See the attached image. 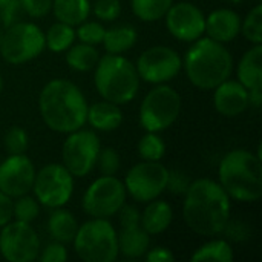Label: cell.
I'll return each instance as SVG.
<instances>
[{
	"label": "cell",
	"instance_id": "cell-1",
	"mask_svg": "<svg viewBox=\"0 0 262 262\" xmlns=\"http://www.w3.org/2000/svg\"><path fill=\"white\" fill-rule=\"evenodd\" d=\"M183 218L196 235L218 236L230 218V196L210 178L195 180L184 193Z\"/></svg>",
	"mask_w": 262,
	"mask_h": 262
},
{
	"label": "cell",
	"instance_id": "cell-2",
	"mask_svg": "<svg viewBox=\"0 0 262 262\" xmlns=\"http://www.w3.org/2000/svg\"><path fill=\"white\" fill-rule=\"evenodd\" d=\"M88 100L81 89L64 78L48 81L38 95V111L45 124L57 134H71L86 124Z\"/></svg>",
	"mask_w": 262,
	"mask_h": 262
},
{
	"label": "cell",
	"instance_id": "cell-3",
	"mask_svg": "<svg viewBox=\"0 0 262 262\" xmlns=\"http://www.w3.org/2000/svg\"><path fill=\"white\" fill-rule=\"evenodd\" d=\"M183 68L189 81L203 91H213L233 71V57L224 43L200 37L187 49Z\"/></svg>",
	"mask_w": 262,
	"mask_h": 262
},
{
	"label": "cell",
	"instance_id": "cell-4",
	"mask_svg": "<svg viewBox=\"0 0 262 262\" xmlns=\"http://www.w3.org/2000/svg\"><path fill=\"white\" fill-rule=\"evenodd\" d=\"M262 160L247 149L229 152L220 163L218 180L226 193L241 203H255L262 196Z\"/></svg>",
	"mask_w": 262,
	"mask_h": 262
},
{
	"label": "cell",
	"instance_id": "cell-5",
	"mask_svg": "<svg viewBox=\"0 0 262 262\" xmlns=\"http://www.w3.org/2000/svg\"><path fill=\"white\" fill-rule=\"evenodd\" d=\"M94 69V84L103 100L121 106L137 97L140 89L137 68L121 54L100 57Z\"/></svg>",
	"mask_w": 262,
	"mask_h": 262
},
{
	"label": "cell",
	"instance_id": "cell-6",
	"mask_svg": "<svg viewBox=\"0 0 262 262\" xmlns=\"http://www.w3.org/2000/svg\"><path fill=\"white\" fill-rule=\"evenodd\" d=\"M72 244L84 262H114L120 255L117 230L107 218H92L78 226Z\"/></svg>",
	"mask_w": 262,
	"mask_h": 262
},
{
	"label": "cell",
	"instance_id": "cell-7",
	"mask_svg": "<svg viewBox=\"0 0 262 262\" xmlns=\"http://www.w3.org/2000/svg\"><path fill=\"white\" fill-rule=\"evenodd\" d=\"M181 95L169 84H155L140 106V124L147 132H161L169 129L180 117Z\"/></svg>",
	"mask_w": 262,
	"mask_h": 262
},
{
	"label": "cell",
	"instance_id": "cell-8",
	"mask_svg": "<svg viewBox=\"0 0 262 262\" xmlns=\"http://www.w3.org/2000/svg\"><path fill=\"white\" fill-rule=\"evenodd\" d=\"M45 32L31 21H15L8 26L0 40V55L9 64H25L45 51Z\"/></svg>",
	"mask_w": 262,
	"mask_h": 262
},
{
	"label": "cell",
	"instance_id": "cell-9",
	"mask_svg": "<svg viewBox=\"0 0 262 262\" xmlns=\"http://www.w3.org/2000/svg\"><path fill=\"white\" fill-rule=\"evenodd\" d=\"M32 192L40 206L48 209L63 207L74 193V177L60 163H51L35 172Z\"/></svg>",
	"mask_w": 262,
	"mask_h": 262
},
{
	"label": "cell",
	"instance_id": "cell-10",
	"mask_svg": "<svg viewBox=\"0 0 262 262\" xmlns=\"http://www.w3.org/2000/svg\"><path fill=\"white\" fill-rule=\"evenodd\" d=\"M126 196L127 192L121 180L115 175H103L86 189L81 206L91 218H111L126 204Z\"/></svg>",
	"mask_w": 262,
	"mask_h": 262
},
{
	"label": "cell",
	"instance_id": "cell-11",
	"mask_svg": "<svg viewBox=\"0 0 262 262\" xmlns=\"http://www.w3.org/2000/svg\"><path fill=\"white\" fill-rule=\"evenodd\" d=\"M101 143L98 135L89 129H77L68 134L61 147L63 166L74 178H83L92 172L97 163Z\"/></svg>",
	"mask_w": 262,
	"mask_h": 262
},
{
	"label": "cell",
	"instance_id": "cell-12",
	"mask_svg": "<svg viewBox=\"0 0 262 262\" xmlns=\"http://www.w3.org/2000/svg\"><path fill=\"white\" fill-rule=\"evenodd\" d=\"M169 169L160 161H141L132 166L124 178V187L138 203H149L160 198L166 190Z\"/></svg>",
	"mask_w": 262,
	"mask_h": 262
},
{
	"label": "cell",
	"instance_id": "cell-13",
	"mask_svg": "<svg viewBox=\"0 0 262 262\" xmlns=\"http://www.w3.org/2000/svg\"><path fill=\"white\" fill-rule=\"evenodd\" d=\"M135 68L140 80L150 84H163L180 74L183 69V60L175 49L157 45L140 54Z\"/></svg>",
	"mask_w": 262,
	"mask_h": 262
},
{
	"label": "cell",
	"instance_id": "cell-14",
	"mask_svg": "<svg viewBox=\"0 0 262 262\" xmlns=\"http://www.w3.org/2000/svg\"><path fill=\"white\" fill-rule=\"evenodd\" d=\"M0 253L9 262H32L40 253V238L31 223L9 221L0 232Z\"/></svg>",
	"mask_w": 262,
	"mask_h": 262
},
{
	"label": "cell",
	"instance_id": "cell-15",
	"mask_svg": "<svg viewBox=\"0 0 262 262\" xmlns=\"http://www.w3.org/2000/svg\"><path fill=\"white\" fill-rule=\"evenodd\" d=\"M164 17L167 31L180 41L192 43L204 35L206 15L196 5L190 2L172 3Z\"/></svg>",
	"mask_w": 262,
	"mask_h": 262
},
{
	"label": "cell",
	"instance_id": "cell-16",
	"mask_svg": "<svg viewBox=\"0 0 262 262\" xmlns=\"http://www.w3.org/2000/svg\"><path fill=\"white\" fill-rule=\"evenodd\" d=\"M35 167L25 154L9 155L0 163V192L12 200L32 190Z\"/></svg>",
	"mask_w": 262,
	"mask_h": 262
},
{
	"label": "cell",
	"instance_id": "cell-17",
	"mask_svg": "<svg viewBox=\"0 0 262 262\" xmlns=\"http://www.w3.org/2000/svg\"><path fill=\"white\" fill-rule=\"evenodd\" d=\"M213 106L218 114L235 118L250 106L249 91L238 80H226L213 89Z\"/></svg>",
	"mask_w": 262,
	"mask_h": 262
},
{
	"label": "cell",
	"instance_id": "cell-18",
	"mask_svg": "<svg viewBox=\"0 0 262 262\" xmlns=\"http://www.w3.org/2000/svg\"><path fill=\"white\" fill-rule=\"evenodd\" d=\"M204 34L220 43H230L241 34V17L229 8L212 11L206 17Z\"/></svg>",
	"mask_w": 262,
	"mask_h": 262
},
{
	"label": "cell",
	"instance_id": "cell-19",
	"mask_svg": "<svg viewBox=\"0 0 262 262\" xmlns=\"http://www.w3.org/2000/svg\"><path fill=\"white\" fill-rule=\"evenodd\" d=\"M118 253L126 259H138L150 249V235L141 227V224L120 226L117 232Z\"/></svg>",
	"mask_w": 262,
	"mask_h": 262
},
{
	"label": "cell",
	"instance_id": "cell-20",
	"mask_svg": "<svg viewBox=\"0 0 262 262\" xmlns=\"http://www.w3.org/2000/svg\"><path fill=\"white\" fill-rule=\"evenodd\" d=\"M86 123L91 124L94 130L112 132L117 130L123 123V112L118 104L111 101H97L88 106Z\"/></svg>",
	"mask_w": 262,
	"mask_h": 262
},
{
	"label": "cell",
	"instance_id": "cell-21",
	"mask_svg": "<svg viewBox=\"0 0 262 262\" xmlns=\"http://www.w3.org/2000/svg\"><path fill=\"white\" fill-rule=\"evenodd\" d=\"M172 220H173L172 206L157 198L147 203L146 209L140 216V224L152 236V235L164 233L170 227Z\"/></svg>",
	"mask_w": 262,
	"mask_h": 262
},
{
	"label": "cell",
	"instance_id": "cell-22",
	"mask_svg": "<svg viewBox=\"0 0 262 262\" xmlns=\"http://www.w3.org/2000/svg\"><path fill=\"white\" fill-rule=\"evenodd\" d=\"M262 45H253L239 60L238 81L247 89L262 88Z\"/></svg>",
	"mask_w": 262,
	"mask_h": 262
},
{
	"label": "cell",
	"instance_id": "cell-23",
	"mask_svg": "<svg viewBox=\"0 0 262 262\" xmlns=\"http://www.w3.org/2000/svg\"><path fill=\"white\" fill-rule=\"evenodd\" d=\"M46 226L52 241H58L61 244H71L78 230V223L75 216L63 207L52 209Z\"/></svg>",
	"mask_w": 262,
	"mask_h": 262
},
{
	"label": "cell",
	"instance_id": "cell-24",
	"mask_svg": "<svg viewBox=\"0 0 262 262\" xmlns=\"http://www.w3.org/2000/svg\"><path fill=\"white\" fill-rule=\"evenodd\" d=\"M54 17L57 21L78 26L84 20H88L91 14V2L89 0H52Z\"/></svg>",
	"mask_w": 262,
	"mask_h": 262
},
{
	"label": "cell",
	"instance_id": "cell-25",
	"mask_svg": "<svg viewBox=\"0 0 262 262\" xmlns=\"http://www.w3.org/2000/svg\"><path fill=\"white\" fill-rule=\"evenodd\" d=\"M138 40V32L132 25H118L104 31L101 45L107 54H124L134 48Z\"/></svg>",
	"mask_w": 262,
	"mask_h": 262
},
{
	"label": "cell",
	"instance_id": "cell-26",
	"mask_svg": "<svg viewBox=\"0 0 262 262\" xmlns=\"http://www.w3.org/2000/svg\"><path fill=\"white\" fill-rule=\"evenodd\" d=\"M66 52V63L72 71L77 72H89L95 68L100 54L95 46L88 45V43H77L72 45Z\"/></svg>",
	"mask_w": 262,
	"mask_h": 262
},
{
	"label": "cell",
	"instance_id": "cell-27",
	"mask_svg": "<svg viewBox=\"0 0 262 262\" xmlns=\"http://www.w3.org/2000/svg\"><path fill=\"white\" fill-rule=\"evenodd\" d=\"M233 258H235L233 249L227 239H212V241L203 244L201 247H198L190 259L193 262H232Z\"/></svg>",
	"mask_w": 262,
	"mask_h": 262
},
{
	"label": "cell",
	"instance_id": "cell-28",
	"mask_svg": "<svg viewBox=\"0 0 262 262\" xmlns=\"http://www.w3.org/2000/svg\"><path fill=\"white\" fill-rule=\"evenodd\" d=\"M75 28L61 21L49 26L45 34V45L52 52H64L75 41Z\"/></svg>",
	"mask_w": 262,
	"mask_h": 262
},
{
	"label": "cell",
	"instance_id": "cell-29",
	"mask_svg": "<svg viewBox=\"0 0 262 262\" xmlns=\"http://www.w3.org/2000/svg\"><path fill=\"white\" fill-rule=\"evenodd\" d=\"M173 0H130L132 12L141 21H158L164 18Z\"/></svg>",
	"mask_w": 262,
	"mask_h": 262
},
{
	"label": "cell",
	"instance_id": "cell-30",
	"mask_svg": "<svg viewBox=\"0 0 262 262\" xmlns=\"http://www.w3.org/2000/svg\"><path fill=\"white\" fill-rule=\"evenodd\" d=\"M137 149L144 161H161L166 155V144L158 132H147L143 135Z\"/></svg>",
	"mask_w": 262,
	"mask_h": 262
},
{
	"label": "cell",
	"instance_id": "cell-31",
	"mask_svg": "<svg viewBox=\"0 0 262 262\" xmlns=\"http://www.w3.org/2000/svg\"><path fill=\"white\" fill-rule=\"evenodd\" d=\"M40 215V203L29 193L15 198L12 203V218L21 223H32Z\"/></svg>",
	"mask_w": 262,
	"mask_h": 262
},
{
	"label": "cell",
	"instance_id": "cell-32",
	"mask_svg": "<svg viewBox=\"0 0 262 262\" xmlns=\"http://www.w3.org/2000/svg\"><path fill=\"white\" fill-rule=\"evenodd\" d=\"M241 34L253 45H262V5L261 2L241 21Z\"/></svg>",
	"mask_w": 262,
	"mask_h": 262
},
{
	"label": "cell",
	"instance_id": "cell-33",
	"mask_svg": "<svg viewBox=\"0 0 262 262\" xmlns=\"http://www.w3.org/2000/svg\"><path fill=\"white\" fill-rule=\"evenodd\" d=\"M3 146L9 155L25 154L29 147L28 132L20 126H11L3 137Z\"/></svg>",
	"mask_w": 262,
	"mask_h": 262
},
{
	"label": "cell",
	"instance_id": "cell-34",
	"mask_svg": "<svg viewBox=\"0 0 262 262\" xmlns=\"http://www.w3.org/2000/svg\"><path fill=\"white\" fill-rule=\"evenodd\" d=\"M75 28H77L75 29V37L78 38V41L88 43V45H92V46L101 45L106 28L100 21H88V20H84L83 23H80Z\"/></svg>",
	"mask_w": 262,
	"mask_h": 262
},
{
	"label": "cell",
	"instance_id": "cell-35",
	"mask_svg": "<svg viewBox=\"0 0 262 262\" xmlns=\"http://www.w3.org/2000/svg\"><path fill=\"white\" fill-rule=\"evenodd\" d=\"M95 166L98 167L101 175H106V177L117 175V172L120 170V166H121V160H120L118 152L112 147L100 149Z\"/></svg>",
	"mask_w": 262,
	"mask_h": 262
},
{
	"label": "cell",
	"instance_id": "cell-36",
	"mask_svg": "<svg viewBox=\"0 0 262 262\" xmlns=\"http://www.w3.org/2000/svg\"><path fill=\"white\" fill-rule=\"evenodd\" d=\"M221 235L227 238V241L233 243H246L252 238V227L249 223L243 220H230L226 223Z\"/></svg>",
	"mask_w": 262,
	"mask_h": 262
},
{
	"label": "cell",
	"instance_id": "cell-37",
	"mask_svg": "<svg viewBox=\"0 0 262 262\" xmlns=\"http://www.w3.org/2000/svg\"><path fill=\"white\" fill-rule=\"evenodd\" d=\"M94 15L101 21H114L121 14L120 0H97L92 6Z\"/></svg>",
	"mask_w": 262,
	"mask_h": 262
},
{
	"label": "cell",
	"instance_id": "cell-38",
	"mask_svg": "<svg viewBox=\"0 0 262 262\" xmlns=\"http://www.w3.org/2000/svg\"><path fill=\"white\" fill-rule=\"evenodd\" d=\"M190 183H192V180L186 172H183L180 169L169 170L166 190H169L172 195H184L187 192Z\"/></svg>",
	"mask_w": 262,
	"mask_h": 262
},
{
	"label": "cell",
	"instance_id": "cell-39",
	"mask_svg": "<svg viewBox=\"0 0 262 262\" xmlns=\"http://www.w3.org/2000/svg\"><path fill=\"white\" fill-rule=\"evenodd\" d=\"M38 258L41 262H63L68 259V250L66 244H61L58 241L49 243L43 252L38 253Z\"/></svg>",
	"mask_w": 262,
	"mask_h": 262
},
{
	"label": "cell",
	"instance_id": "cell-40",
	"mask_svg": "<svg viewBox=\"0 0 262 262\" xmlns=\"http://www.w3.org/2000/svg\"><path fill=\"white\" fill-rule=\"evenodd\" d=\"M21 9L34 18H41L49 14L52 0H20Z\"/></svg>",
	"mask_w": 262,
	"mask_h": 262
},
{
	"label": "cell",
	"instance_id": "cell-41",
	"mask_svg": "<svg viewBox=\"0 0 262 262\" xmlns=\"http://www.w3.org/2000/svg\"><path fill=\"white\" fill-rule=\"evenodd\" d=\"M21 5L20 0H8L6 5L0 9V21L3 26H11L17 21V17L20 14Z\"/></svg>",
	"mask_w": 262,
	"mask_h": 262
},
{
	"label": "cell",
	"instance_id": "cell-42",
	"mask_svg": "<svg viewBox=\"0 0 262 262\" xmlns=\"http://www.w3.org/2000/svg\"><path fill=\"white\" fill-rule=\"evenodd\" d=\"M147 262H172L175 259L173 253L167 247H154L149 249L144 255Z\"/></svg>",
	"mask_w": 262,
	"mask_h": 262
},
{
	"label": "cell",
	"instance_id": "cell-43",
	"mask_svg": "<svg viewBox=\"0 0 262 262\" xmlns=\"http://www.w3.org/2000/svg\"><path fill=\"white\" fill-rule=\"evenodd\" d=\"M12 198L0 192V227L12 220Z\"/></svg>",
	"mask_w": 262,
	"mask_h": 262
},
{
	"label": "cell",
	"instance_id": "cell-44",
	"mask_svg": "<svg viewBox=\"0 0 262 262\" xmlns=\"http://www.w3.org/2000/svg\"><path fill=\"white\" fill-rule=\"evenodd\" d=\"M249 101L253 107H261L262 104V88L249 91Z\"/></svg>",
	"mask_w": 262,
	"mask_h": 262
},
{
	"label": "cell",
	"instance_id": "cell-45",
	"mask_svg": "<svg viewBox=\"0 0 262 262\" xmlns=\"http://www.w3.org/2000/svg\"><path fill=\"white\" fill-rule=\"evenodd\" d=\"M3 91V77H2V72H0V94Z\"/></svg>",
	"mask_w": 262,
	"mask_h": 262
},
{
	"label": "cell",
	"instance_id": "cell-46",
	"mask_svg": "<svg viewBox=\"0 0 262 262\" xmlns=\"http://www.w3.org/2000/svg\"><path fill=\"white\" fill-rule=\"evenodd\" d=\"M223 2H227V3H239L243 0H223Z\"/></svg>",
	"mask_w": 262,
	"mask_h": 262
},
{
	"label": "cell",
	"instance_id": "cell-47",
	"mask_svg": "<svg viewBox=\"0 0 262 262\" xmlns=\"http://www.w3.org/2000/svg\"><path fill=\"white\" fill-rule=\"evenodd\" d=\"M6 2H8V0H0V9L6 5Z\"/></svg>",
	"mask_w": 262,
	"mask_h": 262
},
{
	"label": "cell",
	"instance_id": "cell-48",
	"mask_svg": "<svg viewBox=\"0 0 262 262\" xmlns=\"http://www.w3.org/2000/svg\"><path fill=\"white\" fill-rule=\"evenodd\" d=\"M0 40H2V34H0Z\"/></svg>",
	"mask_w": 262,
	"mask_h": 262
},
{
	"label": "cell",
	"instance_id": "cell-49",
	"mask_svg": "<svg viewBox=\"0 0 262 262\" xmlns=\"http://www.w3.org/2000/svg\"><path fill=\"white\" fill-rule=\"evenodd\" d=\"M258 2H262V0H258Z\"/></svg>",
	"mask_w": 262,
	"mask_h": 262
}]
</instances>
